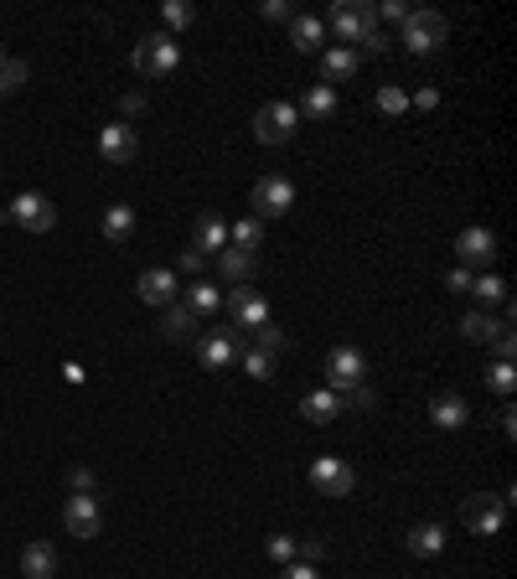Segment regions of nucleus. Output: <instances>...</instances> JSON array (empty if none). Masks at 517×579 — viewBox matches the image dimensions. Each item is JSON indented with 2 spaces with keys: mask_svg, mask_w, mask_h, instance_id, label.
<instances>
[{
  "mask_svg": "<svg viewBox=\"0 0 517 579\" xmlns=\"http://www.w3.org/2000/svg\"><path fill=\"white\" fill-rule=\"evenodd\" d=\"M249 207H254L259 223H264V218H285V212L295 207V181H290V176H264V181H254Z\"/></svg>",
  "mask_w": 517,
  "mask_h": 579,
  "instance_id": "nucleus-5",
  "label": "nucleus"
},
{
  "mask_svg": "<svg viewBox=\"0 0 517 579\" xmlns=\"http://www.w3.org/2000/svg\"><path fill=\"white\" fill-rule=\"evenodd\" d=\"M181 306H187V311L202 321V316H212V311L223 306V285H218V280H192V285H187V300H181Z\"/></svg>",
  "mask_w": 517,
  "mask_h": 579,
  "instance_id": "nucleus-23",
  "label": "nucleus"
},
{
  "mask_svg": "<svg viewBox=\"0 0 517 579\" xmlns=\"http://www.w3.org/2000/svg\"><path fill=\"white\" fill-rule=\"evenodd\" d=\"M197 357L207 373H228L238 362V331L233 326H218V331H202L197 337Z\"/></svg>",
  "mask_w": 517,
  "mask_h": 579,
  "instance_id": "nucleus-9",
  "label": "nucleus"
},
{
  "mask_svg": "<svg viewBox=\"0 0 517 579\" xmlns=\"http://www.w3.org/2000/svg\"><path fill=\"white\" fill-rule=\"evenodd\" d=\"M409 104H414V109H435V104H440V94H435V88H419V94H414Z\"/></svg>",
  "mask_w": 517,
  "mask_h": 579,
  "instance_id": "nucleus-47",
  "label": "nucleus"
},
{
  "mask_svg": "<svg viewBox=\"0 0 517 579\" xmlns=\"http://www.w3.org/2000/svg\"><path fill=\"white\" fill-rule=\"evenodd\" d=\"M373 11H378L383 21H399V26L409 21V6H404V0H383V6H373Z\"/></svg>",
  "mask_w": 517,
  "mask_h": 579,
  "instance_id": "nucleus-40",
  "label": "nucleus"
},
{
  "mask_svg": "<svg viewBox=\"0 0 517 579\" xmlns=\"http://www.w3.org/2000/svg\"><path fill=\"white\" fill-rule=\"evenodd\" d=\"M342 409L368 414V409H373V393H368V388H347V393H342Z\"/></svg>",
  "mask_w": 517,
  "mask_h": 579,
  "instance_id": "nucleus-39",
  "label": "nucleus"
},
{
  "mask_svg": "<svg viewBox=\"0 0 517 579\" xmlns=\"http://www.w3.org/2000/svg\"><path fill=\"white\" fill-rule=\"evenodd\" d=\"M21 574H26V579H52V574H57V548L42 543V538L26 543V548H21Z\"/></svg>",
  "mask_w": 517,
  "mask_h": 579,
  "instance_id": "nucleus-22",
  "label": "nucleus"
},
{
  "mask_svg": "<svg viewBox=\"0 0 517 579\" xmlns=\"http://www.w3.org/2000/svg\"><path fill=\"white\" fill-rule=\"evenodd\" d=\"M63 528H68L73 538H99V533H104V507H99V497H94V492H73L68 507H63Z\"/></svg>",
  "mask_w": 517,
  "mask_h": 579,
  "instance_id": "nucleus-8",
  "label": "nucleus"
},
{
  "mask_svg": "<svg viewBox=\"0 0 517 579\" xmlns=\"http://www.w3.org/2000/svg\"><path fill=\"white\" fill-rule=\"evenodd\" d=\"M486 383H492L502 399H512V388H517V368L512 362H492V368H486Z\"/></svg>",
  "mask_w": 517,
  "mask_h": 579,
  "instance_id": "nucleus-34",
  "label": "nucleus"
},
{
  "mask_svg": "<svg viewBox=\"0 0 517 579\" xmlns=\"http://www.w3.org/2000/svg\"><path fill=\"white\" fill-rule=\"evenodd\" d=\"M378 109H383V114H404V109H409V94H404L399 83H383V88H378Z\"/></svg>",
  "mask_w": 517,
  "mask_h": 579,
  "instance_id": "nucleus-36",
  "label": "nucleus"
},
{
  "mask_svg": "<svg viewBox=\"0 0 517 579\" xmlns=\"http://www.w3.org/2000/svg\"><path fill=\"white\" fill-rule=\"evenodd\" d=\"M259 11H264V21H290V16H295V11H290V0H264Z\"/></svg>",
  "mask_w": 517,
  "mask_h": 579,
  "instance_id": "nucleus-41",
  "label": "nucleus"
},
{
  "mask_svg": "<svg viewBox=\"0 0 517 579\" xmlns=\"http://www.w3.org/2000/svg\"><path fill=\"white\" fill-rule=\"evenodd\" d=\"M300 414H306L311 424H331V419L342 414V393L316 388V393H306V399H300Z\"/></svg>",
  "mask_w": 517,
  "mask_h": 579,
  "instance_id": "nucleus-26",
  "label": "nucleus"
},
{
  "mask_svg": "<svg viewBox=\"0 0 517 579\" xmlns=\"http://www.w3.org/2000/svg\"><path fill=\"white\" fill-rule=\"evenodd\" d=\"M135 73L145 78V83H161V78H171L176 68H181V42L171 37V32H156V37H140L135 42Z\"/></svg>",
  "mask_w": 517,
  "mask_h": 579,
  "instance_id": "nucleus-1",
  "label": "nucleus"
},
{
  "mask_svg": "<svg viewBox=\"0 0 517 579\" xmlns=\"http://www.w3.org/2000/svg\"><path fill=\"white\" fill-rule=\"evenodd\" d=\"M502 517H507V507L497 497H466V507H461V523L476 538H497L502 533Z\"/></svg>",
  "mask_w": 517,
  "mask_h": 579,
  "instance_id": "nucleus-13",
  "label": "nucleus"
},
{
  "mask_svg": "<svg viewBox=\"0 0 517 579\" xmlns=\"http://www.w3.org/2000/svg\"><path fill=\"white\" fill-rule=\"evenodd\" d=\"M492 347H497V362H512V352H517V337H512V331H502V337H497Z\"/></svg>",
  "mask_w": 517,
  "mask_h": 579,
  "instance_id": "nucleus-45",
  "label": "nucleus"
},
{
  "mask_svg": "<svg viewBox=\"0 0 517 579\" xmlns=\"http://www.w3.org/2000/svg\"><path fill=\"white\" fill-rule=\"evenodd\" d=\"M404 548L414 559H435V554H445V528L440 523H414L404 533Z\"/></svg>",
  "mask_w": 517,
  "mask_h": 579,
  "instance_id": "nucleus-20",
  "label": "nucleus"
},
{
  "mask_svg": "<svg viewBox=\"0 0 517 579\" xmlns=\"http://www.w3.org/2000/svg\"><path fill=\"white\" fill-rule=\"evenodd\" d=\"M295 130H300V114H295L290 99H275L254 114V140L259 145H285V140H295Z\"/></svg>",
  "mask_w": 517,
  "mask_h": 579,
  "instance_id": "nucleus-3",
  "label": "nucleus"
},
{
  "mask_svg": "<svg viewBox=\"0 0 517 579\" xmlns=\"http://www.w3.org/2000/svg\"><path fill=\"white\" fill-rule=\"evenodd\" d=\"M135 295L145 300V306H176V269H140V280H135Z\"/></svg>",
  "mask_w": 517,
  "mask_h": 579,
  "instance_id": "nucleus-14",
  "label": "nucleus"
},
{
  "mask_svg": "<svg viewBox=\"0 0 517 579\" xmlns=\"http://www.w3.org/2000/svg\"><path fill=\"white\" fill-rule=\"evenodd\" d=\"M362 373H368V357H362V347H337V352L326 357V383H331V393L362 388Z\"/></svg>",
  "mask_w": 517,
  "mask_h": 579,
  "instance_id": "nucleus-10",
  "label": "nucleus"
},
{
  "mask_svg": "<svg viewBox=\"0 0 517 579\" xmlns=\"http://www.w3.org/2000/svg\"><path fill=\"white\" fill-rule=\"evenodd\" d=\"M445 295H471V269L466 264L445 274Z\"/></svg>",
  "mask_w": 517,
  "mask_h": 579,
  "instance_id": "nucleus-38",
  "label": "nucleus"
},
{
  "mask_svg": "<svg viewBox=\"0 0 517 579\" xmlns=\"http://www.w3.org/2000/svg\"><path fill=\"white\" fill-rule=\"evenodd\" d=\"M264 554L275 559V564H295V554H300V543H295V538H285V533H275V538L264 543Z\"/></svg>",
  "mask_w": 517,
  "mask_h": 579,
  "instance_id": "nucleus-37",
  "label": "nucleus"
},
{
  "mask_svg": "<svg viewBox=\"0 0 517 579\" xmlns=\"http://www.w3.org/2000/svg\"><path fill=\"white\" fill-rule=\"evenodd\" d=\"M455 254H461V264L471 269H492V259H497V238H492V228H466L461 238H455Z\"/></svg>",
  "mask_w": 517,
  "mask_h": 579,
  "instance_id": "nucleus-15",
  "label": "nucleus"
},
{
  "mask_svg": "<svg viewBox=\"0 0 517 579\" xmlns=\"http://www.w3.org/2000/svg\"><path fill=\"white\" fill-rule=\"evenodd\" d=\"M243 373L259 378V383H269V378H275V357L259 352V347H249V352H243Z\"/></svg>",
  "mask_w": 517,
  "mask_h": 579,
  "instance_id": "nucleus-32",
  "label": "nucleus"
},
{
  "mask_svg": "<svg viewBox=\"0 0 517 579\" xmlns=\"http://www.w3.org/2000/svg\"><path fill=\"white\" fill-rule=\"evenodd\" d=\"M399 42H404V52H414V57H430V52H440V47L450 42V21H445L440 11H409Z\"/></svg>",
  "mask_w": 517,
  "mask_h": 579,
  "instance_id": "nucleus-2",
  "label": "nucleus"
},
{
  "mask_svg": "<svg viewBox=\"0 0 517 579\" xmlns=\"http://www.w3.org/2000/svg\"><path fill=\"white\" fill-rule=\"evenodd\" d=\"M0 63H6V52H0Z\"/></svg>",
  "mask_w": 517,
  "mask_h": 579,
  "instance_id": "nucleus-49",
  "label": "nucleus"
},
{
  "mask_svg": "<svg viewBox=\"0 0 517 579\" xmlns=\"http://www.w3.org/2000/svg\"><path fill=\"white\" fill-rule=\"evenodd\" d=\"M130 233H135V207L114 202V207L104 212V238H109V243H125Z\"/></svg>",
  "mask_w": 517,
  "mask_h": 579,
  "instance_id": "nucleus-30",
  "label": "nucleus"
},
{
  "mask_svg": "<svg viewBox=\"0 0 517 579\" xmlns=\"http://www.w3.org/2000/svg\"><path fill=\"white\" fill-rule=\"evenodd\" d=\"M99 156H104L109 166L135 161V156H140V135H135V125H125V119L104 125V130H99Z\"/></svg>",
  "mask_w": 517,
  "mask_h": 579,
  "instance_id": "nucleus-12",
  "label": "nucleus"
},
{
  "mask_svg": "<svg viewBox=\"0 0 517 579\" xmlns=\"http://www.w3.org/2000/svg\"><path fill=\"white\" fill-rule=\"evenodd\" d=\"M357 63H362L357 47H326V52H321V83L337 88L342 78H352V73H357Z\"/></svg>",
  "mask_w": 517,
  "mask_h": 579,
  "instance_id": "nucleus-21",
  "label": "nucleus"
},
{
  "mask_svg": "<svg viewBox=\"0 0 517 579\" xmlns=\"http://www.w3.org/2000/svg\"><path fill=\"white\" fill-rule=\"evenodd\" d=\"M502 435H507V440H512V435H517V409H512V404H507V409H502Z\"/></svg>",
  "mask_w": 517,
  "mask_h": 579,
  "instance_id": "nucleus-48",
  "label": "nucleus"
},
{
  "mask_svg": "<svg viewBox=\"0 0 517 579\" xmlns=\"http://www.w3.org/2000/svg\"><path fill=\"white\" fill-rule=\"evenodd\" d=\"M280 579H321V574H316V564H300V559H295V564L280 569Z\"/></svg>",
  "mask_w": 517,
  "mask_h": 579,
  "instance_id": "nucleus-44",
  "label": "nucleus"
},
{
  "mask_svg": "<svg viewBox=\"0 0 517 579\" xmlns=\"http://www.w3.org/2000/svg\"><path fill=\"white\" fill-rule=\"evenodd\" d=\"M388 47H393V42H388L383 32H368V37H362V52H373V57H378V52H388Z\"/></svg>",
  "mask_w": 517,
  "mask_h": 579,
  "instance_id": "nucleus-46",
  "label": "nucleus"
},
{
  "mask_svg": "<svg viewBox=\"0 0 517 579\" xmlns=\"http://www.w3.org/2000/svg\"><path fill=\"white\" fill-rule=\"evenodd\" d=\"M259 269V254H243V249H223L218 254V274L223 285H249V274Z\"/></svg>",
  "mask_w": 517,
  "mask_h": 579,
  "instance_id": "nucleus-24",
  "label": "nucleus"
},
{
  "mask_svg": "<svg viewBox=\"0 0 517 579\" xmlns=\"http://www.w3.org/2000/svg\"><path fill=\"white\" fill-rule=\"evenodd\" d=\"M311 486L321 497H352L357 471L347 461H337V455H321V461H311Z\"/></svg>",
  "mask_w": 517,
  "mask_h": 579,
  "instance_id": "nucleus-11",
  "label": "nucleus"
},
{
  "mask_svg": "<svg viewBox=\"0 0 517 579\" xmlns=\"http://www.w3.org/2000/svg\"><path fill=\"white\" fill-rule=\"evenodd\" d=\"M326 26H331V32H337V37L352 47V42H362L368 32H378V11L368 6V0H342V6H331Z\"/></svg>",
  "mask_w": 517,
  "mask_h": 579,
  "instance_id": "nucleus-4",
  "label": "nucleus"
},
{
  "mask_svg": "<svg viewBox=\"0 0 517 579\" xmlns=\"http://www.w3.org/2000/svg\"><path fill=\"white\" fill-rule=\"evenodd\" d=\"M176 269H181V274H197V280H202V254H197V249H181Z\"/></svg>",
  "mask_w": 517,
  "mask_h": 579,
  "instance_id": "nucleus-43",
  "label": "nucleus"
},
{
  "mask_svg": "<svg viewBox=\"0 0 517 579\" xmlns=\"http://www.w3.org/2000/svg\"><path fill=\"white\" fill-rule=\"evenodd\" d=\"M68 486H73V492H94V471H88V466H73V471H68Z\"/></svg>",
  "mask_w": 517,
  "mask_h": 579,
  "instance_id": "nucleus-42",
  "label": "nucleus"
},
{
  "mask_svg": "<svg viewBox=\"0 0 517 579\" xmlns=\"http://www.w3.org/2000/svg\"><path fill=\"white\" fill-rule=\"evenodd\" d=\"M430 424H435V430H466L471 404L461 399V393H440V399L430 404Z\"/></svg>",
  "mask_w": 517,
  "mask_h": 579,
  "instance_id": "nucleus-17",
  "label": "nucleus"
},
{
  "mask_svg": "<svg viewBox=\"0 0 517 579\" xmlns=\"http://www.w3.org/2000/svg\"><path fill=\"white\" fill-rule=\"evenodd\" d=\"M161 21L171 26V37H176V32H187V26L197 21V6H187V0H166V6H161Z\"/></svg>",
  "mask_w": 517,
  "mask_h": 579,
  "instance_id": "nucleus-31",
  "label": "nucleus"
},
{
  "mask_svg": "<svg viewBox=\"0 0 517 579\" xmlns=\"http://www.w3.org/2000/svg\"><path fill=\"white\" fill-rule=\"evenodd\" d=\"M471 295L481 300V311H486V306H497V300H507V280L492 274V269H481V274H471Z\"/></svg>",
  "mask_w": 517,
  "mask_h": 579,
  "instance_id": "nucleus-29",
  "label": "nucleus"
},
{
  "mask_svg": "<svg viewBox=\"0 0 517 579\" xmlns=\"http://www.w3.org/2000/svg\"><path fill=\"white\" fill-rule=\"evenodd\" d=\"M290 42H295V52H321L326 21L321 16H290Z\"/></svg>",
  "mask_w": 517,
  "mask_h": 579,
  "instance_id": "nucleus-27",
  "label": "nucleus"
},
{
  "mask_svg": "<svg viewBox=\"0 0 517 579\" xmlns=\"http://www.w3.org/2000/svg\"><path fill=\"white\" fill-rule=\"evenodd\" d=\"M337 109H342V99H337L331 83H311L306 94H300V104H295V114H306V119H331Z\"/></svg>",
  "mask_w": 517,
  "mask_h": 579,
  "instance_id": "nucleus-18",
  "label": "nucleus"
},
{
  "mask_svg": "<svg viewBox=\"0 0 517 579\" xmlns=\"http://www.w3.org/2000/svg\"><path fill=\"white\" fill-rule=\"evenodd\" d=\"M192 249H197L202 259L228 249V223L218 218V212H202V218H197V228H192Z\"/></svg>",
  "mask_w": 517,
  "mask_h": 579,
  "instance_id": "nucleus-16",
  "label": "nucleus"
},
{
  "mask_svg": "<svg viewBox=\"0 0 517 579\" xmlns=\"http://www.w3.org/2000/svg\"><path fill=\"white\" fill-rule=\"evenodd\" d=\"M6 212H11V223L26 228V233H52L57 228V207H52L47 192H16V202Z\"/></svg>",
  "mask_w": 517,
  "mask_h": 579,
  "instance_id": "nucleus-6",
  "label": "nucleus"
},
{
  "mask_svg": "<svg viewBox=\"0 0 517 579\" xmlns=\"http://www.w3.org/2000/svg\"><path fill=\"white\" fill-rule=\"evenodd\" d=\"M26 73H32V68H26L21 57H6V63H0V99H6V94H16V88L26 83Z\"/></svg>",
  "mask_w": 517,
  "mask_h": 579,
  "instance_id": "nucleus-33",
  "label": "nucleus"
},
{
  "mask_svg": "<svg viewBox=\"0 0 517 579\" xmlns=\"http://www.w3.org/2000/svg\"><path fill=\"white\" fill-rule=\"evenodd\" d=\"M223 306H228V316H233V331H259V326H269V300H264L259 290H249V285L228 290Z\"/></svg>",
  "mask_w": 517,
  "mask_h": 579,
  "instance_id": "nucleus-7",
  "label": "nucleus"
},
{
  "mask_svg": "<svg viewBox=\"0 0 517 579\" xmlns=\"http://www.w3.org/2000/svg\"><path fill=\"white\" fill-rule=\"evenodd\" d=\"M254 347H259V352H269V357H280V352H285V331H280L275 321L259 326V331H254Z\"/></svg>",
  "mask_w": 517,
  "mask_h": 579,
  "instance_id": "nucleus-35",
  "label": "nucleus"
},
{
  "mask_svg": "<svg viewBox=\"0 0 517 579\" xmlns=\"http://www.w3.org/2000/svg\"><path fill=\"white\" fill-rule=\"evenodd\" d=\"M161 331H166V337L171 342H197L202 337V321L187 311V306H181V300H176V306H166V321H161Z\"/></svg>",
  "mask_w": 517,
  "mask_h": 579,
  "instance_id": "nucleus-25",
  "label": "nucleus"
},
{
  "mask_svg": "<svg viewBox=\"0 0 517 579\" xmlns=\"http://www.w3.org/2000/svg\"><path fill=\"white\" fill-rule=\"evenodd\" d=\"M259 243H264V223H259V218H238V223H228V249L254 254Z\"/></svg>",
  "mask_w": 517,
  "mask_h": 579,
  "instance_id": "nucleus-28",
  "label": "nucleus"
},
{
  "mask_svg": "<svg viewBox=\"0 0 517 579\" xmlns=\"http://www.w3.org/2000/svg\"><path fill=\"white\" fill-rule=\"evenodd\" d=\"M502 331H507V321H502V316H492V311H466V316H461V337H466V342H476V347L497 342Z\"/></svg>",
  "mask_w": 517,
  "mask_h": 579,
  "instance_id": "nucleus-19",
  "label": "nucleus"
}]
</instances>
